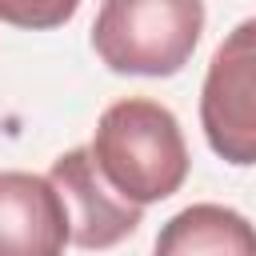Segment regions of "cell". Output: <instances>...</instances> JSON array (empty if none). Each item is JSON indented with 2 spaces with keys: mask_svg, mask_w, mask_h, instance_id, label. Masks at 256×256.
Here are the masks:
<instances>
[{
  "mask_svg": "<svg viewBox=\"0 0 256 256\" xmlns=\"http://www.w3.org/2000/svg\"><path fill=\"white\" fill-rule=\"evenodd\" d=\"M88 152L100 176L140 208L180 192L192 164L180 120L164 104L144 96L108 104L96 120Z\"/></svg>",
  "mask_w": 256,
  "mask_h": 256,
  "instance_id": "1",
  "label": "cell"
},
{
  "mask_svg": "<svg viewBox=\"0 0 256 256\" xmlns=\"http://www.w3.org/2000/svg\"><path fill=\"white\" fill-rule=\"evenodd\" d=\"M204 32V0H100L96 56L120 76H176Z\"/></svg>",
  "mask_w": 256,
  "mask_h": 256,
  "instance_id": "2",
  "label": "cell"
},
{
  "mask_svg": "<svg viewBox=\"0 0 256 256\" xmlns=\"http://www.w3.org/2000/svg\"><path fill=\"white\" fill-rule=\"evenodd\" d=\"M200 128L220 160L256 164V16L240 20L212 52L200 88Z\"/></svg>",
  "mask_w": 256,
  "mask_h": 256,
  "instance_id": "3",
  "label": "cell"
},
{
  "mask_svg": "<svg viewBox=\"0 0 256 256\" xmlns=\"http://www.w3.org/2000/svg\"><path fill=\"white\" fill-rule=\"evenodd\" d=\"M48 180L56 184L64 208H68V224H72V244L88 248V252H104L116 248L120 240H128L140 228L144 208L124 200L96 168L88 148H68L64 156L52 160Z\"/></svg>",
  "mask_w": 256,
  "mask_h": 256,
  "instance_id": "4",
  "label": "cell"
},
{
  "mask_svg": "<svg viewBox=\"0 0 256 256\" xmlns=\"http://www.w3.org/2000/svg\"><path fill=\"white\" fill-rule=\"evenodd\" d=\"M68 208L48 176L0 172V256H64Z\"/></svg>",
  "mask_w": 256,
  "mask_h": 256,
  "instance_id": "5",
  "label": "cell"
},
{
  "mask_svg": "<svg viewBox=\"0 0 256 256\" xmlns=\"http://www.w3.org/2000/svg\"><path fill=\"white\" fill-rule=\"evenodd\" d=\"M152 256H256V224L224 204H188L160 228Z\"/></svg>",
  "mask_w": 256,
  "mask_h": 256,
  "instance_id": "6",
  "label": "cell"
},
{
  "mask_svg": "<svg viewBox=\"0 0 256 256\" xmlns=\"http://www.w3.org/2000/svg\"><path fill=\"white\" fill-rule=\"evenodd\" d=\"M80 0H0V24L28 28V32H48L60 28L76 16Z\"/></svg>",
  "mask_w": 256,
  "mask_h": 256,
  "instance_id": "7",
  "label": "cell"
}]
</instances>
